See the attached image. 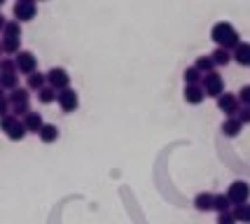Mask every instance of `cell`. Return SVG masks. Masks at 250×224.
<instances>
[{
	"mask_svg": "<svg viewBox=\"0 0 250 224\" xmlns=\"http://www.w3.org/2000/svg\"><path fill=\"white\" fill-rule=\"evenodd\" d=\"M201 89H204V94L210 98H218L220 94H225V80H222V75L220 73H206L201 77Z\"/></svg>",
	"mask_w": 250,
	"mask_h": 224,
	"instance_id": "3",
	"label": "cell"
},
{
	"mask_svg": "<svg viewBox=\"0 0 250 224\" xmlns=\"http://www.w3.org/2000/svg\"><path fill=\"white\" fill-rule=\"evenodd\" d=\"M234 203L229 201L227 194H213V210L215 213H225V210H231Z\"/></svg>",
	"mask_w": 250,
	"mask_h": 224,
	"instance_id": "18",
	"label": "cell"
},
{
	"mask_svg": "<svg viewBox=\"0 0 250 224\" xmlns=\"http://www.w3.org/2000/svg\"><path fill=\"white\" fill-rule=\"evenodd\" d=\"M21 122H23V126H26V131H28V133H35V136H38V131H40L44 124L42 115H40V112H33V110L21 119Z\"/></svg>",
	"mask_w": 250,
	"mask_h": 224,
	"instance_id": "11",
	"label": "cell"
},
{
	"mask_svg": "<svg viewBox=\"0 0 250 224\" xmlns=\"http://www.w3.org/2000/svg\"><path fill=\"white\" fill-rule=\"evenodd\" d=\"M201 77H204V75L199 73L194 65L185 68V73H183V80H185V84H201Z\"/></svg>",
	"mask_w": 250,
	"mask_h": 224,
	"instance_id": "25",
	"label": "cell"
},
{
	"mask_svg": "<svg viewBox=\"0 0 250 224\" xmlns=\"http://www.w3.org/2000/svg\"><path fill=\"white\" fill-rule=\"evenodd\" d=\"M225 194L229 196V201L234 203V205H241V203L250 201V184L243 180H236L229 184V189Z\"/></svg>",
	"mask_w": 250,
	"mask_h": 224,
	"instance_id": "4",
	"label": "cell"
},
{
	"mask_svg": "<svg viewBox=\"0 0 250 224\" xmlns=\"http://www.w3.org/2000/svg\"><path fill=\"white\" fill-rule=\"evenodd\" d=\"M231 59L243 68H250V42H239L231 49Z\"/></svg>",
	"mask_w": 250,
	"mask_h": 224,
	"instance_id": "10",
	"label": "cell"
},
{
	"mask_svg": "<svg viewBox=\"0 0 250 224\" xmlns=\"http://www.w3.org/2000/svg\"><path fill=\"white\" fill-rule=\"evenodd\" d=\"M194 68L201 75H206V73H213V70H215V63H213V59H210V54H208V56H199V59H196Z\"/></svg>",
	"mask_w": 250,
	"mask_h": 224,
	"instance_id": "24",
	"label": "cell"
},
{
	"mask_svg": "<svg viewBox=\"0 0 250 224\" xmlns=\"http://www.w3.org/2000/svg\"><path fill=\"white\" fill-rule=\"evenodd\" d=\"M17 122H19V119L14 117L12 112H10V115H5V117H0V131H2V133L7 136V133H10V131H12V126H14Z\"/></svg>",
	"mask_w": 250,
	"mask_h": 224,
	"instance_id": "28",
	"label": "cell"
},
{
	"mask_svg": "<svg viewBox=\"0 0 250 224\" xmlns=\"http://www.w3.org/2000/svg\"><path fill=\"white\" fill-rule=\"evenodd\" d=\"M14 63H17V73H23V75H31L38 70V56L33 52H26V49H21V52L14 56Z\"/></svg>",
	"mask_w": 250,
	"mask_h": 224,
	"instance_id": "6",
	"label": "cell"
},
{
	"mask_svg": "<svg viewBox=\"0 0 250 224\" xmlns=\"http://www.w3.org/2000/svg\"><path fill=\"white\" fill-rule=\"evenodd\" d=\"M218 224H236L234 210H225V213H218Z\"/></svg>",
	"mask_w": 250,
	"mask_h": 224,
	"instance_id": "30",
	"label": "cell"
},
{
	"mask_svg": "<svg viewBox=\"0 0 250 224\" xmlns=\"http://www.w3.org/2000/svg\"><path fill=\"white\" fill-rule=\"evenodd\" d=\"M2 38H21V23L19 21H7L2 28Z\"/></svg>",
	"mask_w": 250,
	"mask_h": 224,
	"instance_id": "26",
	"label": "cell"
},
{
	"mask_svg": "<svg viewBox=\"0 0 250 224\" xmlns=\"http://www.w3.org/2000/svg\"><path fill=\"white\" fill-rule=\"evenodd\" d=\"M194 208L199 213H210L213 210V194L210 192H199L194 196Z\"/></svg>",
	"mask_w": 250,
	"mask_h": 224,
	"instance_id": "13",
	"label": "cell"
},
{
	"mask_svg": "<svg viewBox=\"0 0 250 224\" xmlns=\"http://www.w3.org/2000/svg\"><path fill=\"white\" fill-rule=\"evenodd\" d=\"M2 5H5V0H0V7H2Z\"/></svg>",
	"mask_w": 250,
	"mask_h": 224,
	"instance_id": "36",
	"label": "cell"
},
{
	"mask_svg": "<svg viewBox=\"0 0 250 224\" xmlns=\"http://www.w3.org/2000/svg\"><path fill=\"white\" fill-rule=\"evenodd\" d=\"M10 112L17 119H23L26 115H28V112H31V103H14V105L10 107Z\"/></svg>",
	"mask_w": 250,
	"mask_h": 224,
	"instance_id": "27",
	"label": "cell"
},
{
	"mask_svg": "<svg viewBox=\"0 0 250 224\" xmlns=\"http://www.w3.org/2000/svg\"><path fill=\"white\" fill-rule=\"evenodd\" d=\"M26 136H28V131H26V126H23L21 119H19V122H17V124L12 126L10 133H7V138H10L12 143H21V140L26 138Z\"/></svg>",
	"mask_w": 250,
	"mask_h": 224,
	"instance_id": "23",
	"label": "cell"
},
{
	"mask_svg": "<svg viewBox=\"0 0 250 224\" xmlns=\"http://www.w3.org/2000/svg\"><path fill=\"white\" fill-rule=\"evenodd\" d=\"M210 40L218 44V47H225V49L231 52V49L241 42V35L229 21H218L210 28Z\"/></svg>",
	"mask_w": 250,
	"mask_h": 224,
	"instance_id": "1",
	"label": "cell"
},
{
	"mask_svg": "<svg viewBox=\"0 0 250 224\" xmlns=\"http://www.w3.org/2000/svg\"><path fill=\"white\" fill-rule=\"evenodd\" d=\"M236 96H239V103H241V105H250V84L241 86V91L236 94Z\"/></svg>",
	"mask_w": 250,
	"mask_h": 224,
	"instance_id": "32",
	"label": "cell"
},
{
	"mask_svg": "<svg viewBox=\"0 0 250 224\" xmlns=\"http://www.w3.org/2000/svg\"><path fill=\"white\" fill-rule=\"evenodd\" d=\"M0 86H2L5 91L17 89V86H19V75L17 73H0Z\"/></svg>",
	"mask_w": 250,
	"mask_h": 224,
	"instance_id": "21",
	"label": "cell"
},
{
	"mask_svg": "<svg viewBox=\"0 0 250 224\" xmlns=\"http://www.w3.org/2000/svg\"><path fill=\"white\" fill-rule=\"evenodd\" d=\"M218 110L225 112L227 117H236V112L241 110V103H239V96L236 94H220L218 96Z\"/></svg>",
	"mask_w": 250,
	"mask_h": 224,
	"instance_id": "8",
	"label": "cell"
},
{
	"mask_svg": "<svg viewBox=\"0 0 250 224\" xmlns=\"http://www.w3.org/2000/svg\"><path fill=\"white\" fill-rule=\"evenodd\" d=\"M234 217L241 224H250V201L241 203V205H234Z\"/></svg>",
	"mask_w": 250,
	"mask_h": 224,
	"instance_id": "22",
	"label": "cell"
},
{
	"mask_svg": "<svg viewBox=\"0 0 250 224\" xmlns=\"http://www.w3.org/2000/svg\"><path fill=\"white\" fill-rule=\"evenodd\" d=\"M0 73H17V63L12 56H2L0 59Z\"/></svg>",
	"mask_w": 250,
	"mask_h": 224,
	"instance_id": "29",
	"label": "cell"
},
{
	"mask_svg": "<svg viewBox=\"0 0 250 224\" xmlns=\"http://www.w3.org/2000/svg\"><path fill=\"white\" fill-rule=\"evenodd\" d=\"M0 47H2L5 56H17V54L21 52V38H2Z\"/></svg>",
	"mask_w": 250,
	"mask_h": 224,
	"instance_id": "15",
	"label": "cell"
},
{
	"mask_svg": "<svg viewBox=\"0 0 250 224\" xmlns=\"http://www.w3.org/2000/svg\"><path fill=\"white\" fill-rule=\"evenodd\" d=\"M7 98H10V105H14V103H31V94H28V89H23V86L12 89Z\"/></svg>",
	"mask_w": 250,
	"mask_h": 224,
	"instance_id": "19",
	"label": "cell"
},
{
	"mask_svg": "<svg viewBox=\"0 0 250 224\" xmlns=\"http://www.w3.org/2000/svg\"><path fill=\"white\" fill-rule=\"evenodd\" d=\"M210 59H213V63H215V68L218 65H229L234 59H231V52L229 49H225V47H218L215 52L210 54Z\"/></svg>",
	"mask_w": 250,
	"mask_h": 224,
	"instance_id": "17",
	"label": "cell"
},
{
	"mask_svg": "<svg viewBox=\"0 0 250 224\" xmlns=\"http://www.w3.org/2000/svg\"><path fill=\"white\" fill-rule=\"evenodd\" d=\"M0 98H5V89L2 86H0Z\"/></svg>",
	"mask_w": 250,
	"mask_h": 224,
	"instance_id": "35",
	"label": "cell"
},
{
	"mask_svg": "<svg viewBox=\"0 0 250 224\" xmlns=\"http://www.w3.org/2000/svg\"><path fill=\"white\" fill-rule=\"evenodd\" d=\"M5 23H7V19H5V14L0 12V33H2V28H5Z\"/></svg>",
	"mask_w": 250,
	"mask_h": 224,
	"instance_id": "34",
	"label": "cell"
},
{
	"mask_svg": "<svg viewBox=\"0 0 250 224\" xmlns=\"http://www.w3.org/2000/svg\"><path fill=\"white\" fill-rule=\"evenodd\" d=\"M183 96H185V103H187V105H201V103L206 101V94H204L201 84H185Z\"/></svg>",
	"mask_w": 250,
	"mask_h": 224,
	"instance_id": "9",
	"label": "cell"
},
{
	"mask_svg": "<svg viewBox=\"0 0 250 224\" xmlns=\"http://www.w3.org/2000/svg\"><path fill=\"white\" fill-rule=\"evenodd\" d=\"M220 131L227 136V138H236L241 131H243V124H241L236 117H227L225 122H222V126H220Z\"/></svg>",
	"mask_w": 250,
	"mask_h": 224,
	"instance_id": "12",
	"label": "cell"
},
{
	"mask_svg": "<svg viewBox=\"0 0 250 224\" xmlns=\"http://www.w3.org/2000/svg\"><path fill=\"white\" fill-rule=\"evenodd\" d=\"M12 14H14V21L19 23L33 21L38 14V0H17L12 7Z\"/></svg>",
	"mask_w": 250,
	"mask_h": 224,
	"instance_id": "2",
	"label": "cell"
},
{
	"mask_svg": "<svg viewBox=\"0 0 250 224\" xmlns=\"http://www.w3.org/2000/svg\"><path fill=\"white\" fill-rule=\"evenodd\" d=\"M56 103L61 107V112H75L77 107H80V96H77L75 89H61L59 94H56Z\"/></svg>",
	"mask_w": 250,
	"mask_h": 224,
	"instance_id": "5",
	"label": "cell"
},
{
	"mask_svg": "<svg viewBox=\"0 0 250 224\" xmlns=\"http://www.w3.org/2000/svg\"><path fill=\"white\" fill-rule=\"evenodd\" d=\"M56 89H52L49 84H44L40 91H38V101L42 103V105H52V103H56Z\"/></svg>",
	"mask_w": 250,
	"mask_h": 224,
	"instance_id": "20",
	"label": "cell"
},
{
	"mask_svg": "<svg viewBox=\"0 0 250 224\" xmlns=\"http://www.w3.org/2000/svg\"><path fill=\"white\" fill-rule=\"evenodd\" d=\"M0 59H2V47H0Z\"/></svg>",
	"mask_w": 250,
	"mask_h": 224,
	"instance_id": "37",
	"label": "cell"
},
{
	"mask_svg": "<svg viewBox=\"0 0 250 224\" xmlns=\"http://www.w3.org/2000/svg\"><path fill=\"white\" fill-rule=\"evenodd\" d=\"M10 98H0V117H5V115H10Z\"/></svg>",
	"mask_w": 250,
	"mask_h": 224,
	"instance_id": "33",
	"label": "cell"
},
{
	"mask_svg": "<svg viewBox=\"0 0 250 224\" xmlns=\"http://www.w3.org/2000/svg\"><path fill=\"white\" fill-rule=\"evenodd\" d=\"M44 84H47V75L40 73V70L26 75V89H28V91H40Z\"/></svg>",
	"mask_w": 250,
	"mask_h": 224,
	"instance_id": "14",
	"label": "cell"
},
{
	"mask_svg": "<svg viewBox=\"0 0 250 224\" xmlns=\"http://www.w3.org/2000/svg\"><path fill=\"white\" fill-rule=\"evenodd\" d=\"M236 119H239L243 126H246V124H250V105H241V110L236 112Z\"/></svg>",
	"mask_w": 250,
	"mask_h": 224,
	"instance_id": "31",
	"label": "cell"
},
{
	"mask_svg": "<svg viewBox=\"0 0 250 224\" xmlns=\"http://www.w3.org/2000/svg\"><path fill=\"white\" fill-rule=\"evenodd\" d=\"M38 138L42 140L44 145H52V143L59 140V128L54 124H42V128L38 131Z\"/></svg>",
	"mask_w": 250,
	"mask_h": 224,
	"instance_id": "16",
	"label": "cell"
},
{
	"mask_svg": "<svg viewBox=\"0 0 250 224\" xmlns=\"http://www.w3.org/2000/svg\"><path fill=\"white\" fill-rule=\"evenodd\" d=\"M47 75V84L52 86V89H56V91H61V89H68L70 86V75H68V70L65 68H61V65H56V68H52Z\"/></svg>",
	"mask_w": 250,
	"mask_h": 224,
	"instance_id": "7",
	"label": "cell"
}]
</instances>
